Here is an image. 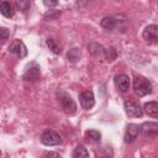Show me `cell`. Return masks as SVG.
Here are the masks:
<instances>
[{"mask_svg":"<svg viewBox=\"0 0 158 158\" xmlns=\"http://www.w3.org/2000/svg\"><path fill=\"white\" fill-rule=\"evenodd\" d=\"M15 5H16L17 10L21 11V12H26V11L30 9V6H31L30 1H23V0H20V1L17 0V1L15 2Z\"/></svg>","mask_w":158,"mask_h":158,"instance_id":"obj_20","label":"cell"},{"mask_svg":"<svg viewBox=\"0 0 158 158\" xmlns=\"http://www.w3.org/2000/svg\"><path fill=\"white\" fill-rule=\"evenodd\" d=\"M85 137L89 142H93V143H96L101 139V133L96 130H88L85 132Z\"/></svg>","mask_w":158,"mask_h":158,"instance_id":"obj_16","label":"cell"},{"mask_svg":"<svg viewBox=\"0 0 158 158\" xmlns=\"http://www.w3.org/2000/svg\"><path fill=\"white\" fill-rule=\"evenodd\" d=\"M142 37L149 44H157V42H158V26L157 25H148L143 30Z\"/></svg>","mask_w":158,"mask_h":158,"instance_id":"obj_5","label":"cell"},{"mask_svg":"<svg viewBox=\"0 0 158 158\" xmlns=\"http://www.w3.org/2000/svg\"><path fill=\"white\" fill-rule=\"evenodd\" d=\"M138 132H139V127H138L136 123H130V125H127L126 131H125V142H126V143H132V142L137 138Z\"/></svg>","mask_w":158,"mask_h":158,"instance_id":"obj_9","label":"cell"},{"mask_svg":"<svg viewBox=\"0 0 158 158\" xmlns=\"http://www.w3.org/2000/svg\"><path fill=\"white\" fill-rule=\"evenodd\" d=\"M115 85L121 93H126L130 89V79L126 74H118L115 77Z\"/></svg>","mask_w":158,"mask_h":158,"instance_id":"obj_10","label":"cell"},{"mask_svg":"<svg viewBox=\"0 0 158 158\" xmlns=\"http://www.w3.org/2000/svg\"><path fill=\"white\" fill-rule=\"evenodd\" d=\"M72 158H89V152L84 146H77L73 151Z\"/></svg>","mask_w":158,"mask_h":158,"instance_id":"obj_15","label":"cell"},{"mask_svg":"<svg viewBox=\"0 0 158 158\" xmlns=\"http://www.w3.org/2000/svg\"><path fill=\"white\" fill-rule=\"evenodd\" d=\"M123 107H125V112L127 114L128 117H141L143 115V110L141 109L139 104H137L136 101L127 99L123 102Z\"/></svg>","mask_w":158,"mask_h":158,"instance_id":"obj_3","label":"cell"},{"mask_svg":"<svg viewBox=\"0 0 158 158\" xmlns=\"http://www.w3.org/2000/svg\"><path fill=\"white\" fill-rule=\"evenodd\" d=\"M43 158H62L57 152H48L43 156Z\"/></svg>","mask_w":158,"mask_h":158,"instance_id":"obj_22","label":"cell"},{"mask_svg":"<svg viewBox=\"0 0 158 158\" xmlns=\"http://www.w3.org/2000/svg\"><path fill=\"white\" fill-rule=\"evenodd\" d=\"M100 26L102 28H105L106 31H112L116 26H117V21L115 17H111V16H106L104 17L101 21H100Z\"/></svg>","mask_w":158,"mask_h":158,"instance_id":"obj_12","label":"cell"},{"mask_svg":"<svg viewBox=\"0 0 158 158\" xmlns=\"http://www.w3.org/2000/svg\"><path fill=\"white\" fill-rule=\"evenodd\" d=\"M56 96H57V100H58L62 110L65 114H68V115L75 114V111H77V104L74 102V100L72 99V96L68 93H65L63 90H58L56 93Z\"/></svg>","mask_w":158,"mask_h":158,"instance_id":"obj_1","label":"cell"},{"mask_svg":"<svg viewBox=\"0 0 158 158\" xmlns=\"http://www.w3.org/2000/svg\"><path fill=\"white\" fill-rule=\"evenodd\" d=\"M80 49L79 48H77V47H74V48H72V49H69V52H68V54H67V57H68V59L70 60V62H73V63H75V62H78L79 59H80Z\"/></svg>","mask_w":158,"mask_h":158,"instance_id":"obj_18","label":"cell"},{"mask_svg":"<svg viewBox=\"0 0 158 158\" xmlns=\"http://www.w3.org/2000/svg\"><path fill=\"white\" fill-rule=\"evenodd\" d=\"M116 57H117V52H116V49H115L114 47H110V48L105 49L104 58H105L107 62H112V60H115Z\"/></svg>","mask_w":158,"mask_h":158,"instance_id":"obj_19","label":"cell"},{"mask_svg":"<svg viewBox=\"0 0 158 158\" xmlns=\"http://www.w3.org/2000/svg\"><path fill=\"white\" fill-rule=\"evenodd\" d=\"M144 111L153 118L158 117V102L157 101H148L144 104Z\"/></svg>","mask_w":158,"mask_h":158,"instance_id":"obj_13","label":"cell"},{"mask_svg":"<svg viewBox=\"0 0 158 158\" xmlns=\"http://www.w3.org/2000/svg\"><path fill=\"white\" fill-rule=\"evenodd\" d=\"M133 91L137 96H144V95L152 93V84L144 77L138 75L133 80Z\"/></svg>","mask_w":158,"mask_h":158,"instance_id":"obj_2","label":"cell"},{"mask_svg":"<svg viewBox=\"0 0 158 158\" xmlns=\"http://www.w3.org/2000/svg\"><path fill=\"white\" fill-rule=\"evenodd\" d=\"M0 154H1V152H0Z\"/></svg>","mask_w":158,"mask_h":158,"instance_id":"obj_25","label":"cell"},{"mask_svg":"<svg viewBox=\"0 0 158 158\" xmlns=\"http://www.w3.org/2000/svg\"><path fill=\"white\" fill-rule=\"evenodd\" d=\"M79 101H80V105L83 109L85 110H89L91 109L94 105H95V98H94V94L91 90H85L83 93L79 94Z\"/></svg>","mask_w":158,"mask_h":158,"instance_id":"obj_7","label":"cell"},{"mask_svg":"<svg viewBox=\"0 0 158 158\" xmlns=\"http://www.w3.org/2000/svg\"><path fill=\"white\" fill-rule=\"evenodd\" d=\"M41 142L44 146H57V144L62 143V138L57 132H54L52 130H46L41 135Z\"/></svg>","mask_w":158,"mask_h":158,"instance_id":"obj_4","label":"cell"},{"mask_svg":"<svg viewBox=\"0 0 158 158\" xmlns=\"http://www.w3.org/2000/svg\"><path fill=\"white\" fill-rule=\"evenodd\" d=\"M139 132L143 137H156L158 133V123L154 121L144 122L139 127Z\"/></svg>","mask_w":158,"mask_h":158,"instance_id":"obj_8","label":"cell"},{"mask_svg":"<svg viewBox=\"0 0 158 158\" xmlns=\"http://www.w3.org/2000/svg\"><path fill=\"white\" fill-rule=\"evenodd\" d=\"M46 43H47L48 48H49L53 53H56V54H60V53H62V46H60L56 40H53V38H48Z\"/></svg>","mask_w":158,"mask_h":158,"instance_id":"obj_17","label":"cell"},{"mask_svg":"<svg viewBox=\"0 0 158 158\" xmlns=\"http://www.w3.org/2000/svg\"><path fill=\"white\" fill-rule=\"evenodd\" d=\"M9 30L6 27H0V44H4L6 42V40L9 38Z\"/></svg>","mask_w":158,"mask_h":158,"instance_id":"obj_21","label":"cell"},{"mask_svg":"<svg viewBox=\"0 0 158 158\" xmlns=\"http://www.w3.org/2000/svg\"><path fill=\"white\" fill-rule=\"evenodd\" d=\"M9 52L16 54L20 58H25L27 56V48L21 40H14L9 46Z\"/></svg>","mask_w":158,"mask_h":158,"instance_id":"obj_6","label":"cell"},{"mask_svg":"<svg viewBox=\"0 0 158 158\" xmlns=\"http://www.w3.org/2000/svg\"><path fill=\"white\" fill-rule=\"evenodd\" d=\"M40 78H41V72H40V67L37 64H33L23 74V79L28 80V81H37Z\"/></svg>","mask_w":158,"mask_h":158,"instance_id":"obj_11","label":"cell"},{"mask_svg":"<svg viewBox=\"0 0 158 158\" xmlns=\"http://www.w3.org/2000/svg\"><path fill=\"white\" fill-rule=\"evenodd\" d=\"M101 158H109V157H101Z\"/></svg>","mask_w":158,"mask_h":158,"instance_id":"obj_24","label":"cell"},{"mask_svg":"<svg viewBox=\"0 0 158 158\" xmlns=\"http://www.w3.org/2000/svg\"><path fill=\"white\" fill-rule=\"evenodd\" d=\"M43 4H44L46 6H49V7H51V6H56L58 2H57V1H47V0H44Z\"/></svg>","mask_w":158,"mask_h":158,"instance_id":"obj_23","label":"cell"},{"mask_svg":"<svg viewBox=\"0 0 158 158\" xmlns=\"http://www.w3.org/2000/svg\"><path fill=\"white\" fill-rule=\"evenodd\" d=\"M0 12L5 17H9V19L10 17H14V15H15V10L10 5V2H7V1H1L0 2Z\"/></svg>","mask_w":158,"mask_h":158,"instance_id":"obj_14","label":"cell"}]
</instances>
